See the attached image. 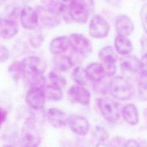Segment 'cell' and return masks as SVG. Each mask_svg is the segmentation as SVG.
Segmentation results:
<instances>
[{
    "mask_svg": "<svg viewBox=\"0 0 147 147\" xmlns=\"http://www.w3.org/2000/svg\"><path fill=\"white\" fill-rule=\"evenodd\" d=\"M41 140V132L39 126L33 117L28 118L21 131V143L23 146H37Z\"/></svg>",
    "mask_w": 147,
    "mask_h": 147,
    "instance_id": "cell-1",
    "label": "cell"
},
{
    "mask_svg": "<svg viewBox=\"0 0 147 147\" xmlns=\"http://www.w3.org/2000/svg\"><path fill=\"white\" fill-rule=\"evenodd\" d=\"M111 94L115 98L121 100L130 99L133 95L134 90L132 85L123 77H113L109 83Z\"/></svg>",
    "mask_w": 147,
    "mask_h": 147,
    "instance_id": "cell-2",
    "label": "cell"
},
{
    "mask_svg": "<svg viewBox=\"0 0 147 147\" xmlns=\"http://www.w3.org/2000/svg\"><path fill=\"white\" fill-rule=\"evenodd\" d=\"M71 19L80 24L86 23L94 10L93 0H74L69 5Z\"/></svg>",
    "mask_w": 147,
    "mask_h": 147,
    "instance_id": "cell-3",
    "label": "cell"
},
{
    "mask_svg": "<svg viewBox=\"0 0 147 147\" xmlns=\"http://www.w3.org/2000/svg\"><path fill=\"white\" fill-rule=\"evenodd\" d=\"M98 107L104 118L111 123H114L119 118V111L117 103L111 99L100 98L97 100Z\"/></svg>",
    "mask_w": 147,
    "mask_h": 147,
    "instance_id": "cell-4",
    "label": "cell"
},
{
    "mask_svg": "<svg viewBox=\"0 0 147 147\" xmlns=\"http://www.w3.org/2000/svg\"><path fill=\"white\" fill-rule=\"evenodd\" d=\"M88 28L90 35L95 38L106 37L110 29L107 21L100 15H96L91 20Z\"/></svg>",
    "mask_w": 147,
    "mask_h": 147,
    "instance_id": "cell-5",
    "label": "cell"
},
{
    "mask_svg": "<svg viewBox=\"0 0 147 147\" xmlns=\"http://www.w3.org/2000/svg\"><path fill=\"white\" fill-rule=\"evenodd\" d=\"M70 47L72 49L79 54L90 53L92 47L90 40L84 35L80 33H72L69 37Z\"/></svg>",
    "mask_w": 147,
    "mask_h": 147,
    "instance_id": "cell-6",
    "label": "cell"
},
{
    "mask_svg": "<svg viewBox=\"0 0 147 147\" xmlns=\"http://www.w3.org/2000/svg\"><path fill=\"white\" fill-rule=\"evenodd\" d=\"M67 123L72 132L79 136L86 135L90 129L89 122L80 115L71 114L67 117Z\"/></svg>",
    "mask_w": 147,
    "mask_h": 147,
    "instance_id": "cell-7",
    "label": "cell"
},
{
    "mask_svg": "<svg viewBox=\"0 0 147 147\" xmlns=\"http://www.w3.org/2000/svg\"><path fill=\"white\" fill-rule=\"evenodd\" d=\"M25 74H43L46 68L45 63L41 58L29 56L21 61Z\"/></svg>",
    "mask_w": 147,
    "mask_h": 147,
    "instance_id": "cell-8",
    "label": "cell"
},
{
    "mask_svg": "<svg viewBox=\"0 0 147 147\" xmlns=\"http://www.w3.org/2000/svg\"><path fill=\"white\" fill-rule=\"evenodd\" d=\"M20 18L23 28L28 30L35 29L38 24L39 17L37 11L29 6H25L21 10Z\"/></svg>",
    "mask_w": 147,
    "mask_h": 147,
    "instance_id": "cell-9",
    "label": "cell"
},
{
    "mask_svg": "<svg viewBox=\"0 0 147 147\" xmlns=\"http://www.w3.org/2000/svg\"><path fill=\"white\" fill-rule=\"evenodd\" d=\"M45 98L43 89L39 88H29L26 94L27 104L34 110H40L44 107Z\"/></svg>",
    "mask_w": 147,
    "mask_h": 147,
    "instance_id": "cell-10",
    "label": "cell"
},
{
    "mask_svg": "<svg viewBox=\"0 0 147 147\" xmlns=\"http://www.w3.org/2000/svg\"><path fill=\"white\" fill-rule=\"evenodd\" d=\"M36 11L39 20L45 26L55 28L60 24V15L57 12L44 7H38Z\"/></svg>",
    "mask_w": 147,
    "mask_h": 147,
    "instance_id": "cell-11",
    "label": "cell"
},
{
    "mask_svg": "<svg viewBox=\"0 0 147 147\" xmlns=\"http://www.w3.org/2000/svg\"><path fill=\"white\" fill-rule=\"evenodd\" d=\"M120 68L123 74H136L140 69V60L135 56H125L120 61Z\"/></svg>",
    "mask_w": 147,
    "mask_h": 147,
    "instance_id": "cell-12",
    "label": "cell"
},
{
    "mask_svg": "<svg viewBox=\"0 0 147 147\" xmlns=\"http://www.w3.org/2000/svg\"><path fill=\"white\" fill-rule=\"evenodd\" d=\"M47 117L52 126L59 128L65 125L68 117L61 110L57 108H50L47 111Z\"/></svg>",
    "mask_w": 147,
    "mask_h": 147,
    "instance_id": "cell-13",
    "label": "cell"
},
{
    "mask_svg": "<svg viewBox=\"0 0 147 147\" xmlns=\"http://www.w3.org/2000/svg\"><path fill=\"white\" fill-rule=\"evenodd\" d=\"M1 37L5 40L13 37L18 32V25L16 20L8 18H1L0 23Z\"/></svg>",
    "mask_w": 147,
    "mask_h": 147,
    "instance_id": "cell-14",
    "label": "cell"
},
{
    "mask_svg": "<svg viewBox=\"0 0 147 147\" xmlns=\"http://www.w3.org/2000/svg\"><path fill=\"white\" fill-rule=\"evenodd\" d=\"M115 28L118 35L127 37L133 32L134 25L130 18L126 16L121 15L116 19Z\"/></svg>",
    "mask_w": 147,
    "mask_h": 147,
    "instance_id": "cell-15",
    "label": "cell"
},
{
    "mask_svg": "<svg viewBox=\"0 0 147 147\" xmlns=\"http://www.w3.org/2000/svg\"><path fill=\"white\" fill-rule=\"evenodd\" d=\"M71 96L77 103L82 105H88L90 102L91 95L88 90L81 85L72 86L69 89Z\"/></svg>",
    "mask_w": 147,
    "mask_h": 147,
    "instance_id": "cell-16",
    "label": "cell"
},
{
    "mask_svg": "<svg viewBox=\"0 0 147 147\" xmlns=\"http://www.w3.org/2000/svg\"><path fill=\"white\" fill-rule=\"evenodd\" d=\"M70 47L69 37L65 36H60L53 38L50 42V51L55 54L59 55L66 51Z\"/></svg>",
    "mask_w": 147,
    "mask_h": 147,
    "instance_id": "cell-17",
    "label": "cell"
},
{
    "mask_svg": "<svg viewBox=\"0 0 147 147\" xmlns=\"http://www.w3.org/2000/svg\"><path fill=\"white\" fill-rule=\"evenodd\" d=\"M85 69L88 79L93 82H99L106 75L103 65L99 63H91L87 66Z\"/></svg>",
    "mask_w": 147,
    "mask_h": 147,
    "instance_id": "cell-18",
    "label": "cell"
},
{
    "mask_svg": "<svg viewBox=\"0 0 147 147\" xmlns=\"http://www.w3.org/2000/svg\"><path fill=\"white\" fill-rule=\"evenodd\" d=\"M122 114L124 120L128 124L136 125L138 123V111L134 104L129 103L126 105L122 109Z\"/></svg>",
    "mask_w": 147,
    "mask_h": 147,
    "instance_id": "cell-19",
    "label": "cell"
},
{
    "mask_svg": "<svg viewBox=\"0 0 147 147\" xmlns=\"http://www.w3.org/2000/svg\"><path fill=\"white\" fill-rule=\"evenodd\" d=\"M115 50L121 55H129L133 50L132 43L127 37L118 35L114 40Z\"/></svg>",
    "mask_w": 147,
    "mask_h": 147,
    "instance_id": "cell-20",
    "label": "cell"
},
{
    "mask_svg": "<svg viewBox=\"0 0 147 147\" xmlns=\"http://www.w3.org/2000/svg\"><path fill=\"white\" fill-rule=\"evenodd\" d=\"M98 56L103 65L115 63L117 60V55L111 46H106L100 49Z\"/></svg>",
    "mask_w": 147,
    "mask_h": 147,
    "instance_id": "cell-21",
    "label": "cell"
},
{
    "mask_svg": "<svg viewBox=\"0 0 147 147\" xmlns=\"http://www.w3.org/2000/svg\"><path fill=\"white\" fill-rule=\"evenodd\" d=\"M53 64L57 71H66L72 67V61L70 57L59 54L53 58Z\"/></svg>",
    "mask_w": 147,
    "mask_h": 147,
    "instance_id": "cell-22",
    "label": "cell"
},
{
    "mask_svg": "<svg viewBox=\"0 0 147 147\" xmlns=\"http://www.w3.org/2000/svg\"><path fill=\"white\" fill-rule=\"evenodd\" d=\"M24 78L25 79L30 88H39L43 89L45 87V80L43 74H25Z\"/></svg>",
    "mask_w": 147,
    "mask_h": 147,
    "instance_id": "cell-23",
    "label": "cell"
},
{
    "mask_svg": "<svg viewBox=\"0 0 147 147\" xmlns=\"http://www.w3.org/2000/svg\"><path fill=\"white\" fill-rule=\"evenodd\" d=\"M45 97L53 101H58L61 100L63 96L61 88L54 84H50L45 86L43 88Z\"/></svg>",
    "mask_w": 147,
    "mask_h": 147,
    "instance_id": "cell-24",
    "label": "cell"
},
{
    "mask_svg": "<svg viewBox=\"0 0 147 147\" xmlns=\"http://www.w3.org/2000/svg\"><path fill=\"white\" fill-rule=\"evenodd\" d=\"M8 71L11 77L16 82L18 81L21 78H24L25 74L21 61L12 62L9 67Z\"/></svg>",
    "mask_w": 147,
    "mask_h": 147,
    "instance_id": "cell-25",
    "label": "cell"
},
{
    "mask_svg": "<svg viewBox=\"0 0 147 147\" xmlns=\"http://www.w3.org/2000/svg\"><path fill=\"white\" fill-rule=\"evenodd\" d=\"M72 75L75 82L81 86L86 85L87 80H89L86 69L79 66L76 67L73 69Z\"/></svg>",
    "mask_w": 147,
    "mask_h": 147,
    "instance_id": "cell-26",
    "label": "cell"
},
{
    "mask_svg": "<svg viewBox=\"0 0 147 147\" xmlns=\"http://www.w3.org/2000/svg\"><path fill=\"white\" fill-rule=\"evenodd\" d=\"M49 78L52 84L57 86L60 88H63L67 84L65 78L57 71H52L49 74Z\"/></svg>",
    "mask_w": 147,
    "mask_h": 147,
    "instance_id": "cell-27",
    "label": "cell"
},
{
    "mask_svg": "<svg viewBox=\"0 0 147 147\" xmlns=\"http://www.w3.org/2000/svg\"><path fill=\"white\" fill-rule=\"evenodd\" d=\"M138 91L142 100L147 99V75L141 74L138 78Z\"/></svg>",
    "mask_w": 147,
    "mask_h": 147,
    "instance_id": "cell-28",
    "label": "cell"
},
{
    "mask_svg": "<svg viewBox=\"0 0 147 147\" xmlns=\"http://www.w3.org/2000/svg\"><path fill=\"white\" fill-rule=\"evenodd\" d=\"M44 40L42 34L39 32H35L29 36V42L32 47L35 48L40 47L44 42Z\"/></svg>",
    "mask_w": 147,
    "mask_h": 147,
    "instance_id": "cell-29",
    "label": "cell"
},
{
    "mask_svg": "<svg viewBox=\"0 0 147 147\" xmlns=\"http://www.w3.org/2000/svg\"><path fill=\"white\" fill-rule=\"evenodd\" d=\"M94 136L99 142H103L109 137V133L102 126H95L94 130Z\"/></svg>",
    "mask_w": 147,
    "mask_h": 147,
    "instance_id": "cell-30",
    "label": "cell"
},
{
    "mask_svg": "<svg viewBox=\"0 0 147 147\" xmlns=\"http://www.w3.org/2000/svg\"><path fill=\"white\" fill-rule=\"evenodd\" d=\"M140 15L142 28L147 34V3H145L142 6Z\"/></svg>",
    "mask_w": 147,
    "mask_h": 147,
    "instance_id": "cell-31",
    "label": "cell"
},
{
    "mask_svg": "<svg viewBox=\"0 0 147 147\" xmlns=\"http://www.w3.org/2000/svg\"><path fill=\"white\" fill-rule=\"evenodd\" d=\"M103 65V64H102ZM106 72V75L109 77H112L116 72L117 68L115 63L103 65Z\"/></svg>",
    "mask_w": 147,
    "mask_h": 147,
    "instance_id": "cell-32",
    "label": "cell"
},
{
    "mask_svg": "<svg viewBox=\"0 0 147 147\" xmlns=\"http://www.w3.org/2000/svg\"><path fill=\"white\" fill-rule=\"evenodd\" d=\"M9 57V52L8 49L4 45H1L0 47V61L1 63L5 62Z\"/></svg>",
    "mask_w": 147,
    "mask_h": 147,
    "instance_id": "cell-33",
    "label": "cell"
},
{
    "mask_svg": "<svg viewBox=\"0 0 147 147\" xmlns=\"http://www.w3.org/2000/svg\"><path fill=\"white\" fill-rule=\"evenodd\" d=\"M140 73L147 75V53H144L140 60Z\"/></svg>",
    "mask_w": 147,
    "mask_h": 147,
    "instance_id": "cell-34",
    "label": "cell"
},
{
    "mask_svg": "<svg viewBox=\"0 0 147 147\" xmlns=\"http://www.w3.org/2000/svg\"><path fill=\"white\" fill-rule=\"evenodd\" d=\"M140 42L142 47V52L144 53H147V34H143L140 39Z\"/></svg>",
    "mask_w": 147,
    "mask_h": 147,
    "instance_id": "cell-35",
    "label": "cell"
},
{
    "mask_svg": "<svg viewBox=\"0 0 147 147\" xmlns=\"http://www.w3.org/2000/svg\"><path fill=\"white\" fill-rule=\"evenodd\" d=\"M123 146H138L139 144L138 142L133 140V139H129L127 141L125 142V144H123Z\"/></svg>",
    "mask_w": 147,
    "mask_h": 147,
    "instance_id": "cell-36",
    "label": "cell"
},
{
    "mask_svg": "<svg viewBox=\"0 0 147 147\" xmlns=\"http://www.w3.org/2000/svg\"><path fill=\"white\" fill-rule=\"evenodd\" d=\"M7 111L1 108V123L2 124L6 120L7 117Z\"/></svg>",
    "mask_w": 147,
    "mask_h": 147,
    "instance_id": "cell-37",
    "label": "cell"
},
{
    "mask_svg": "<svg viewBox=\"0 0 147 147\" xmlns=\"http://www.w3.org/2000/svg\"><path fill=\"white\" fill-rule=\"evenodd\" d=\"M109 4L113 6H117L119 4L121 0H106Z\"/></svg>",
    "mask_w": 147,
    "mask_h": 147,
    "instance_id": "cell-38",
    "label": "cell"
},
{
    "mask_svg": "<svg viewBox=\"0 0 147 147\" xmlns=\"http://www.w3.org/2000/svg\"><path fill=\"white\" fill-rule=\"evenodd\" d=\"M74 0H57V1L63 5H68L69 6V5Z\"/></svg>",
    "mask_w": 147,
    "mask_h": 147,
    "instance_id": "cell-39",
    "label": "cell"
},
{
    "mask_svg": "<svg viewBox=\"0 0 147 147\" xmlns=\"http://www.w3.org/2000/svg\"><path fill=\"white\" fill-rule=\"evenodd\" d=\"M7 1V0H1V1Z\"/></svg>",
    "mask_w": 147,
    "mask_h": 147,
    "instance_id": "cell-40",
    "label": "cell"
},
{
    "mask_svg": "<svg viewBox=\"0 0 147 147\" xmlns=\"http://www.w3.org/2000/svg\"><path fill=\"white\" fill-rule=\"evenodd\" d=\"M24 1H25V0H24ZM26 1H30V0H26Z\"/></svg>",
    "mask_w": 147,
    "mask_h": 147,
    "instance_id": "cell-41",
    "label": "cell"
},
{
    "mask_svg": "<svg viewBox=\"0 0 147 147\" xmlns=\"http://www.w3.org/2000/svg\"><path fill=\"white\" fill-rule=\"evenodd\" d=\"M141 1H145V0H141Z\"/></svg>",
    "mask_w": 147,
    "mask_h": 147,
    "instance_id": "cell-42",
    "label": "cell"
}]
</instances>
